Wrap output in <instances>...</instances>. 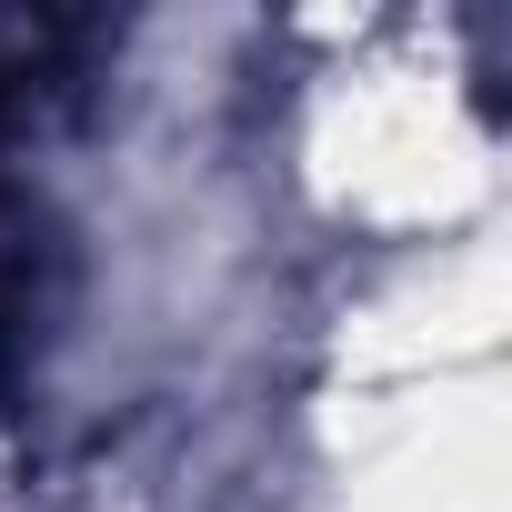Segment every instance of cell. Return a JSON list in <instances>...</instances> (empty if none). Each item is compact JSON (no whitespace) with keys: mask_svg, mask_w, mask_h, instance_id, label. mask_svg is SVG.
<instances>
[{"mask_svg":"<svg viewBox=\"0 0 512 512\" xmlns=\"http://www.w3.org/2000/svg\"><path fill=\"white\" fill-rule=\"evenodd\" d=\"M111 61V21L91 11H0V151L51 141Z\"/></svg>","mask_w":512,"mask_h":512,"instance_id":"obj_2","label":"cell"},{"mask_svg":"<svg viewBox=\"0 0 512 512\" xmlns=\"http://www.w3.org/2000/svg\"><path fill=\"white\" fill-rule=\"evenodd\" d=\"M71 282H81V262H71V221H61L31 181L0 171V402H11V392L41 372V352L61 342Z\"/></svg>","mask_w":512,"mask_h":512,"instance_id":"obj_1","label":"cell"}]
</instances>
